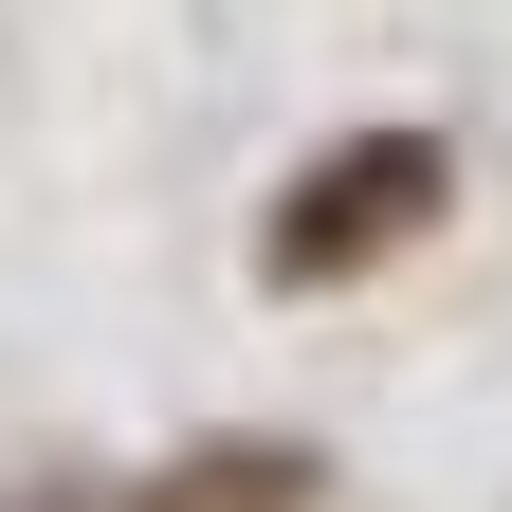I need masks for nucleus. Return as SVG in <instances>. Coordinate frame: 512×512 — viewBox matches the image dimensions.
Instances as JSON below:
<instances>
[{
    "label": "nucleus",
    "mask_w": 512,
    "mask_h": 512,
    "mask_svg": "<svg viewBox=\"0 0 512 512\" xmlns=\"http://www.w3.org/2000/svg\"><path fill=\"white\" fill-rule=\"evenodd\" d=\"M421 220H439V147H348V165L275 220V275H348V256L421 238Z\"/></svg>",
    "instance_id": "obj_1"
}]
</instances>
